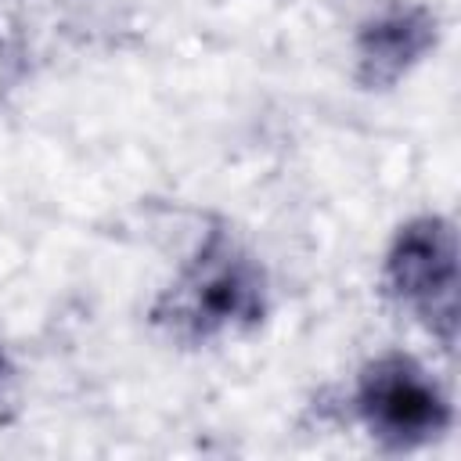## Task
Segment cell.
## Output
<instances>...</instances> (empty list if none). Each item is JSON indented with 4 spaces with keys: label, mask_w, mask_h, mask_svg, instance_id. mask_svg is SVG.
Instances as JSON below:
<instances>
[{
    "label": "cell",
    "mask_w": 461,
    "mask_h": 461,
    "mask_svg": "<svg viewBox=\"0 0 461 461\" xmlns=\"http://www.w3.org/2000/svg\"><path fill=\"white\" fill-rule=\"evenodd\" d=\"M7 378V360H4V353H0V382Z\"/></svg>",
    "instance_id": "cell-5"
},
{
    "label": "cell",
    "mask_w": 461,
    "mask_h": 461,
    "mask_svg": "<svg viewBox=\"0 0 461 461\" xmlns=\"http://www.w3.org/2000/svg\"><path fill=\"white\" fill-rule=\"evenodd\" d=\"M267 310L259 263L223 230H209L198 256L155 306V321L184 339H212L252 328Z\"/></svg>",
    "instance_id": "cell-1"
},
{
    "label": "cell",
    "mask_w": 461,
    "mask_h": 461,
    "mask_svg": "<svg viewBox=\"0 0 461 461\" xmlns=\"http://www.w3.org/2000/svg\"><path fill=\"white\" fill-rule=\"evenodd\" d=\"M436 43V18L425 7H393L364 25L357 40V79L367 90L393 86Z\"/></svg>",
    "instance_id": "cell-4"
},
{
    "label": "cell",
    "mask_w": 461,
    "mask_h": 461,
    "mask_svg": "<svg viewBox=\"0 0 461 461\" xmlns=\"http://www.w3.org/2000/svg\"><path fill=\"white\" fill-rule=\"evenodd\" d=\"M389 292L414 310L443 346L457 335V238L443 216H421L400 227L385 256Z\"/></svg>",
    "instance_id": "cell-2"
},
{
    "label": "cell",
    "mask_w": 461,
    "mask_h": 461,
    "mask_svg": "<svg viewBox=\"0 0 461 461\" xmlns=\"http://www.w3.org/2000/svg\"><path fill=\"white\" fill-rule=\"evenodd\" d=\"M360 421L389 447H418L447 432L450 403L432 375L403 353L371 360L357 382Z\"/></svg>",
    "instance_id": "cell-3"
}]
</instances>
